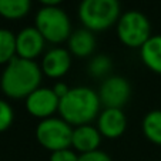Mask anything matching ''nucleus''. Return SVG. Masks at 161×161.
Masks as SVG:
<instances>
[{"label": "nucleus", "mask_w": 161, "mask_h": 161, "mask_svg": "<svg viewBox=\"0 0 161 161\" xmlns=\"http://www.w3.org/2000/svg\"><path fill=\"white\" fill-rule=\"evenodd\" d=\"M42 67L34 60H26L16 56L4 66L0 76V88L10 98H26L42 83Z\"/></svg>", "instance_id": "obj_1"}, {"label": "nucleus", "mask_w": 161, "mask_h": 161, "mask_svg": "<svg viewBox=\"0 0 161 161\" xmlns=\"http://www.w3.org/2000/svg\"><path fill=\"white\" fill-rule=\"evenodd\" d=\"M101 101L98 93L88 87L80 86L69 90L63 98H60L58 114L71 127L90 124L100 114Z\"/></svg>", "instance_id": "obj_2"}, {"label": "nucleus", "mask_w": 161, "mask_h": 161, "mask_svg": "<svg viewBox=\"0 0 161 161\" xmlns=\"http://www.w3.org/2000/svg\"><path fill=\"white\" fill-rule=\"evenodd\" d=\"M120 16L119 0H81L79 4L80 21L93 33L117 25Z\"/></svg>", "instance_id": "obj_3"}, {"label": "nucleus", "mask_w": 161, "mask_h": 161, "mask_svg": "<svg viewBox=\"0 0 161 161\" xmlns=\"http://www.w3.org/2000/svg\"><path fill=\"white\" fill-rule=\"evenodd\" d=\"M34 27L40 31L46 42L53 44H60L71 36L70 19L58 6H43L36 14Z\"/></svg>", "instance_id": "obj_4"}, {"label": "nucleus", "mask_w": 161, "mask_h": 161, "mask_svg": "<svg viewBox=\"0 0 161 161\" xmlns=\"http://www.w3.org/2000/svg\"><path fill=\"white\" fill-rule=\"evenodd\" d=\"M117 36L130 49H141L151 37V25L147 16L137 10H128L117 21Z\"/></svg>", "instance_id": "obj_5"}, {"label": "nucleus", "mask_w": 161, "mask_h": 161, "mask_svg": "<svg viewBox=\"0 0 161 161\" xmlns=\"http://www.w3.org/2000/svg\"><path fill=\"white\" fill-rule=\"evenodd\" d=\"M73 127L61 117H50L42 120L36 128L37 141L49 151L70 148Z\"/></svg>", "instance_id": "obj_6"}, {"label": "nucleus", "mask_w": 161, "mask_h": 161, "mask_svg": "<svg viewBox=\"0 0 161 161\" xmlns=\"http://www.w3.org/2000/svg\"><path fill=\"white\" fill-rule=\"evenodd\" d=\"M131 96V86L124 77H107L100 86L98 97L104 108H123Z\"/></svg>", "instance_id": "obj_7"}, {"label": "nucleus", "mask_w": 161, "mask_h": 161, "mask_svg": "<svg viewBox=\"0 0 161 161\" xmlns=\"http://www.w3.org/2000/svg\"><path fill=\"white\" fill-rule=\"evenodd\" d=\"M58 104H60V98L56 96L53 88L47 87H39L26 97L27 113L40 120L54 117L56 113H58Z\"/></svg>", "instance_id": "obj_8"}, {"label": "nucleus", "mask_w": 161, "mask_h": 161, "mask_svg": "<svg viewBox=\"0 0 161 161\" xmlns=\"http://www.w3.org/2000/svg\"><path fill=\"white\" fill-rule=\"evenodd\" d=\"M46 40L36 27H25L16 34V56L34 60L44 50Z\"/></svg>", "instance_id": "obj_9"}, {"label": "nucleus", "mask_w": 161, "mask_h": 161, "mask_svg": "<svg viewBox=\"0 0 161 161\" xmlns=\"http://www.w3.org/2000/svg\"><path fill=\"white\" fill-rule=\"evenodd\" d=\"M97 128L101 136L110 140L121 137L127 128L123 108H104L97 117Z\"/></svg>", "instance_id": "obj_10"}, {"label": "nucleus", "mask_w": 161, "mask_h": 161, "mask_svg": "<svg viewBox=\"0 0 161 161\" xmlns=\"http://www.w3.org/2000/svg\"><path fill=\"white\" fill-rule=\"evenodd\" d=\"M71 66V54L63 47H54L43 56L42 71L50 79H61Z\"/></svg>", "instance_id": "obj_11"}, {"label": "nucleus", "mask_w": 161, "mask_h": 161, "mask_svg": "<svg viewBox=\"0 0 161 161\" xmlns=\"http://www.w3.org/2000/svg\"><path fill=\"white\" fill-rule=\"evenodd\" d=\"M101 134L97 127H93L90 124L79 125L73 128V136H71V147L80 154L91 153L98 150L101 143Z\"/></svg>", "instance_id": "obj_12"}, {"label": "nucleus", "mask_w": 161, "mask_h": 161, "mask_svg": "<svg viewBox=\"0 0 161 161\" xmlns=\"http://www.w3.org/2000/svg\"><path fill=\"white\" fill-rule=\"evenodd\" d=\"M69 52L76 57H88L96 49V37L87 29H79L69 37Z\"/></svg>", "instance_id": "obj_13"}, {"label": "nucleus", "mask_w": 161, "mask_h": 161, "mask_svg": "<svg viewBox=\"0 0 161 161\" xmlns=\"http://www.w3.org/2000/svg\"><path fill=\"white\" fill-rule=\"evenodd\" d=\"M140 56L148 70L161 74V34L151 36L141 46Z\"/></svg>", "instance_id": "obj_14"}, {"label": "nucleus", "mask_w": 161, "mask_h": 161, "mask_svg": "<svg viewBox=\"0 0 161 161\" xmlns=\"http://www.w3.org/2000/svg\"><path fill=\"white\" fill-rule=\"evenodd\" d=\"M31 0H0V16L7 20H19L29 14Z\"/></svg>", "instance_id": "obj_15"}, {"label": "nucleus", "mask_w": 161, "mask_h": 161, "mask_svg": "<svg viewBox=\"0 0 161 161\" xmlns=\"http://www.w3.org/2000/svg\"><path fill=\"white\" fill-rule=\"evenodd\" d=\"M143 133L148 141L161 146V110L147 113L143 120Z\"/></svg>", "instance_id": "obj_16"}, {"label": "nucleus", "mask_w": 161, "mask_h": 161, "mask_svg": "<svg viewBox=\"0 0 161 161\" xmlns=\"http://www.w3.org/2000/svg\"><path fill=\"white\" fill-rule=\"evenodd\" d=\"M16 57V34L0 29V66H6Z\"/></svg>", "instance_id": "obj_17"}, {"label": "nucleus", "mask_w": 161, "mask_h": 161, "mask_svg": "<svg viewBox=\"0 0 161 161\" xmlns=\"http://www.w3.org/2000/svg\"><path fill=\"white\" fill-rule=\"evenodd\" d=\"M111 66H113V63L108 56H104V54L96 56L88 63V74L96 77V79L106 77L108 74V71L111 70Z\"/></svg>", "instance_id": "obj_18"}, {"label": "nucleus", "mask_w": 161, "mask_h": 161, "mask_svg": "<svg viewBox=\"0 0 161 161\" xmlns=\"http://www.w3.org/2000/svg\"><path fill=\"white\" fill-rule=\"evenodd\" d=\"M14 120V111L6 100L0 98V133L6 131Z\"/></svg>", "instance_id": "obj_19"}, {"label": "nucleus", "mask_w": 161, "mask_h": 161, "mask_svg": "<svg viewBox=\"0 0 161 161\" xmlns=\"http://www.w3.org/2000/svg\"><path fill=\"white\" fill-rule=\"evenodd\" d=\"M50 161H79V155L73 150L64 148L58 150V151H53L50 155Z\"/></svg>", "instance_id": "obj_20"}, {"label": "nucleus", "mask_w": 161, "mask_h": 161, "mask_svg": "<svg viewBox=\"0 0 161 161\" xmlns=\"http://www.w3.org/2000/svg\"><path fill=\"white\" fill-rule=\"evenodd\" d=\"M79 161H111L108 154H106L104 151L96 150L91 153H84V154L79 155Z\"/></svg>", "instance_id": "obj_21"}, {"label": "nucleus", "mask_w": 161, "mask_h": 161, "mask_svg": "<svg viewBox=\"0 0 161 161\" xmlns=\"http://www.w3.org/2000/svg\"><path fill=\"white\" fill-rule=\"evenodd\" d=\"M69 90H70V87L66 84V83L63 81H58L54 84V87H53V91L56 93V96H57L58 98H63L64 96L69 93Z\"/></svg>", "instance_id": "obj_22"}, {"label": "nucleus", "mask_w": 161, "mask_h": 161, "mask_svg": "<svg viewBox=\"0 0 161 161\" xmlns=\"http://www.w3.org/2000/svg\"><path fill=\"white\" fill-rule=\"evenodd\" d=\"M39 2L46 7H53V6H58L63 0H39Z\"/></svg>", "instance_id": "obj_23"}]
</instances>
